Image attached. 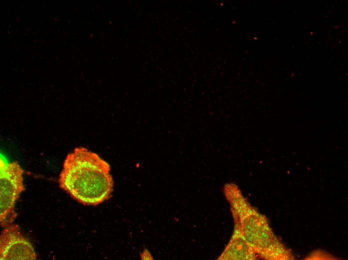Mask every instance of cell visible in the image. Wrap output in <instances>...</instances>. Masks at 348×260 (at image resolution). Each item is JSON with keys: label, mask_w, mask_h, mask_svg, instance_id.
<instances>
[{"label": "cell", "mask_w": 348, "mask_h": 260, "mask_svg": "<svg viewBox=\"0 0 348 260\" xmlns=\"http://www.w3.org/2000/svg\"><path fill=\"white\" fill-rule=\"evenodd\" d=\"M0 222L4 228L13 223L16 217L15 205L24 190V170L16 161L0 160Z\"/></svg>", "instance_id": "cell-2"}, {"label": "cell", "mask_w": 348, "mask_h": 260, "mask_svg": "<svg viewBox=\"0 0 348 260\" xmlns=\"http://www.w3.org/2000/svg\"><path fill=\"white\" fill-rule=\"evenodd\" d=\"M0 236V260H35L36 254L31 242L11 224L3 228Z\"/></svg>", "instance_id": "cell-3"}, {"label": "cell", "mask_w": 348, "mask_h": 260, "mask_svg": "<svg viewBox=\"0 0 348 260\" xmlns=\"http://www.w3.org/2000/svg\"><path fill=\"white\" fill-rule=\"evenodd\" d=\"M110 164L97 154L78 146L68 153L58 176L60 187L80 203L96 206L114 190Z\"/></svg>", "instance_id": "cell-1"}]
</instances>
